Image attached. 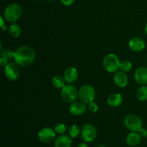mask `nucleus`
Masks as SVG:
<instances>
[{
	"mask_svg": "<svg viewBox=\"0 0 147 147\" xmlns=\"http://www.w3.org/2000/svg\"><path fill=\"white\" fill-rule=\"evenodd\" d=\"M121 61L118 56L113 53L106 55L103 60V68L109 73H116L119 70Z\"/></svg>",
	"mask_w": 147,
	"mask_h": 147,
	"instance_id": "3",
	"label": "nucleus"
},
{
	"mask_svg": "<svg viewBox=\"0 0 147 147\" xmlns=\"http://www.w3.org/2000/svg\"><path fill=\"white\" fill-rule=\"evenodd\" d=\"M54 129L55 131L56 134L62 135V134H64L65 133L66 130H67V127H66L65 124H64V123H59L55 125Z\"/></svg>",
	"mask_w": 147,
	"mask_h": 147,
	"instance_id": "24",
	"label": "nucleus"
},
{
	"mask_svg": "<svg viewBox=\"0 0 147 147\" xmlns=\"http://www.w3.org/2000/svg\"><path fill=\"white\" fill-rule=\"evenodd\" d=\"M9 33L10 36L12 37L13 38H17L21 34L22 29L20 26L16 22L11 23V25L9 26Z\"/></svg>",
	"mask_w": 147,
	"mask_h": 147,
	"instance_id": "19",
	"label": "nucleus"
},
{
	"mask_svg": "<svg viewBox=\"0 0 147 147\" xmlns=\"http://www.w3.org/2000/svg\"><path fill=\"white\" fill-rule=\"evenodd\" d=\"M8 60H7L6 58H4V57H1V59H0V65H1V67H5L6 66H7V65L8 64Z\"/></svg>",
	"mask_w": 147,
	"mask_h": 147,
	"instance_id": "28",
	"label": "nucleus"
},
{
	"mask_svg": "<svg viewBox=\"0 0 147 147\" xmlns=\"http://www.w3.org/2000/svg\"><path fill=\"white\" fill-rule=\"evenodd\" d=\"M124 126L131 131L138 132L142 128V121L139 116L133 113L127 115L123 121Z\"/></svg>",
	"mask_w": 147,
	"mask_h": 147,
	"instance_id": "6",
	"label": "nucleus"
},
{
	"mask_svg": "<svg viewBox=\"0 0 147 147\" xmlns=\"http://www.w3.org/2000/svg\"><path fill=\"white\" fill-rule=\"evenodd\" d=\"M123 103V97L121 94L118 93H112L107 98V103L109 106L116 108Z\"/></svg>",
	"mask_w": 147,
	"mask_h": 147,
	"instance_id": "15",
	"label": "nucleus"
},
{
	"mask_svg": "<svg viewBox=\"0 0 147 147\" xmlns=\"http://www.w3.org/2000/svg\"><path fill=\"white\" fill-rule=\"evenodd\" d=\"M64 77L66 83H70L72 84L76 81L78 77V71L77 69L74 67H69L67 69H65L64 72Z\"/></svg>",
	"mask_w": 147,
	"mask_h": 147,
	"instance_id": "14",
	"label": "nucleus"
},
{
	"mask_svg": "<svg viewBox=\"0 0 147 147\" xmlns=\"http://www.w3.org/2000/svg\"><path fill=\"white\" fill-rule=\"evenodd\" d=\"M0 27H1V28H2V27H4V18H3V17H1V24H0Z\"/></svg>",
	"mask_w": 147,
	"mask_h": 147,
	"instance_id": "30",
	"label": "nucleus"
},
{
	"mask_svg": "<svg viewBox=\"0 0 147 147\" xmlns=\"http://www.w3.org/2000/svg\"><path fill=\"white\" fill-rule=\"evenodd\" d=\"M134 78L138 84L141 86L147 85V67L142 66L136 69Z\"/></svg>",
	"mask_w": 147,
	"mask_h": 147,
	"instance_id": "12",
	"label": "nucleus"
},
{
	"mask_svg": "<svg viewBox=\"0 0 147 147\" xmlns=\"http://www.w3.org/2000/svg\"><path fill=\"white\" fill-rule=\"evenodd\" d=\"M81 133V129L78 125L73 124L69 127L68 129V134L72 139L77 138Z\"/></svg>",
	"mask_w": 147,
	"mask_h": 147,
	"instance_id": "21",
	"label": "nucleus"
},
{
	"mask_svg": "<svg viewBox=\"0 0 147 147\" xmlns=\"http://www.w3.org/2000/svg\"><path fill=\"white\" fill-rule=\"evenodd\" d=\"M129 47L131 50L135 53H140L146 47V43L142 38L135 37L131 39L129 42Z\"/></svg>",
	"mask_w": 147,
	"mask_h": 147,
	"instance_id": "11",
	"label": "nucleus"
},
{
	"mask_svg": "<svg viewBox=\"0 0 147 147\" xmlns=\"http://www.w3.org/2000/svg\"><path fill=\"white\" fill-rule=\"evenodd\" d=\"M131 69H132V63H131L129 60H125L121 62L120 67H119V70H120L124 72V73H128V72L131 71Z\"/></svg>",
	"mask_w": 147,
	"mask_h": 147,
	"instance_id": "22",
	"label": "nucleus"
},
{
	"mask_svg": "<svg viewBox=\"0 0 147 147\" xmlns=\"http://www.w3.org/2000/svg\"><path fill=\"white\" fill-rule=\"evenodd\" d=\"M96 98V90L90 85H83L78 90V98L85 104L93 101Z\"/></svg>",
	"mask_w": 147,
	"mask_h": 147,
	"instance_id": "5",
	"label": "nucleus"
},
{
	"mask_svg": "<svg viewBox=\"0 0 147 147\" xmlns=\"http://www.w3.org/2000/svg\"><path fill=\"white\" fill-rule=\"evenodd\" d=\"M138 134L140 135V136L142 138L147 137V130L146 129H144V128H142V129L138 131Z\"/></svg>",
	"mask_w": 147,
	"mask_h": 147,
	"instance_id": "26",
	"label": "nucleus"
},
{
	"mask_svg": "<svg viewBox=\"0 0 147 147\" xmlns=\"http://www.w3.org/2000/svg\"><path fill=\"white\" fill-rule=\"evenodd\" d=\"M23 9L21 5L17 3H12L7 6L4 11V17L7 22L14 23L21 17Z\"/></svg>",
	"mask_w": 147,
	"mask_h": 147,
	"instance_id": "2",
	"label": "nucleus"
},
{
	"mask_svg": "<svg viewBox=\"0 0 147 147\" xmlns=\"http://www.w3.org/2000/svg\"><path fill=\"white\" fill-rule=\"evenodd\" d=\"M20 68L16 63H9L4 67V74L9 80L14 81L20 76Z\"/></svg>",
	"mask_w": 147,
	"mask_h": 147,
	"instance_id": "9",
	"label": "nucleus"
},
{
	"mask_svg": "<svg viewBox=\"0 0 147 147\" xmlns=\"http://www.w3.org/2000/svg\"><path fill=\"white\" fill-rule=\"evenodd\" d=\"M72 138L70 136L62 134L55 140V147H71Z\"/></svg>",
	"mask_w": 147,
	"mask_h": 147,
	"instance_id": "16",
	"label": "nucleus"
},
{
	"mask_svg": "<svg viewBox=\"0 0 147 147\" xmlns=\"http://www.w3.org/2000/svg\"><path fill=\"white\" fill-rule=\"evenodd\" d=\"M113 82L115 85L119 88H125L128 84L129 78L126 75V73L121 71V70H118L116 72L113 76Z\"/></svg>",
	"mask_w": 147,
	"mask_h": 147,
	"instance_id": "13",
	"label": "nucleus"
},
{
	"mask_svg": "<svg viewBox=\"0 0 147 147\" xmlns=\"http://www.w3.org/2000/svg\"><path fill=\"white\" fill-rule=\"evenodd\" d=\"M78 147H88V146L87 144L85 143V142H83V143H80V144L78 146Z\"/></svg>",
	"mask_w": 147,
	"mask_h": 147,
	"instance_id": "29",
	"label": "nucleus"
},
{
	"mask_svg": "<svg viewBox=\"0 0 147 147\" xmlns=\"http://www.w3.org/2000/svg\"><path fill=\"white\" fill-rule=\"evenodd\" d=\"M88 109L90 111V112L95 113L98 111V105L93 100L88 104Z\"/></svg>",
	"mask_w": 147,
	"mask_h": 147,
	"instance_id": "25",
	"label": "nucleus"
},
{
	"mask_svg": "<svg viewBox=\"0 0 147 147\" xmlns=\"http://www.w3.org/2000/svg\"><path fill=\"white\" fill-rule=\"evenodd\" d=\"M97 147H107V146H105V145H99V146H98Z\"/></svg>",
	"mask_w": 147,
	"mask_h": 147,
	"instance_id": "32",
	"label": "nucleus"
},
{
	"mask_svg": "<svg viewBox=\"0 0 147 147\" xmlns=\"http://www.w3.org/2000/svg\"><path fill=\"white\" fill-rule=\"evenodd\" d=\"M60 1H61L63 5L66 6V7H69V6H71L75 2V0H60Z\"/></svg>",
	"mask_w": 147,
	"mask_h": 147,
	"instance_id": "27",
	"label": "nucleus"
},
{
	"mask_svg": "<svg viewBox=\"0 0 147 147\" xmlns=\"http://www.w3.org/2000/svg\"><path fill=\"white\" fill-rule=\"evenodd\" d=\"M60 97L65 103H72L78 98V90L74 86L67 83L61 89Z\"/></svg>",
	"mask_w": 147,
	"mask_h": 147,
	"instance_id": "4",
	"label": "nucleus"
},
{
	"mask_svg": "<svg viewBox=\"0 0 147 147\" xmlns=\"http://www.w3.org/2000/svg\"><path fill=\"white\" fill-rule=\"evenodd\" d=\"M45 1H55V0H45Z\"/></svg>",
	"mask_w": 147,
	"mask_h": 147,
	"instance_id": "33",
	"label": "nucleus"
},
{
	"mask_svg": "<svg viewBox=\"0 0 147 147\" xmlns=\"http://www.w3.org/2000/svg\"><path fill=\"white\" fill-rule=\"evenodd\" d=\"M136 97L140 101L147 100V85L141 86L136 91Z\"/></svg>",
	"mask_w": 147,
	"mask_h": 147,
	"instance_id": "20",
	"label": "nucleus"
},
{
	"mask_svg": "<svg viewBox=\"0 0 147 147\" xmlns=\"http://www.w3.org/2000/svg\"><path fill=\"white\" fill-rule=\"evenodd\" d=\"M144 30H145V33H146V34L147 35V22L146 24V25H145V27H144Z\"/></svg>",
	"mask_w": 147,
	"mask_h": 147,
	"instance_id": "31",
	"label": "nucleus"
},
{
	"mask_svg": "<svg viewBox=\"0 0 147 147\" xmlns=\"http://www.w3.org/2000/svg\"><path fill=\"white\" fill-rule=\"evenodd\" d=\"M14 51H12L9 49H4V50H1V57H4L7 60H10L11 59L14 58Z\"/></svg>",
	"mask_w": 147,
	"mask_h": 147,
	"instance_id": "23",
	"label": "nucleus"
},
{
	"mask_svg": "<svg viewBox=\"0 0 147 147\" xmlns=\"http://www.w3.org/2000/svg\"><path fill=\"white\" fill-rule=\"evenodd\" d=\"M65 83L64 77L60 75H55L52 78V84L55 88L62 89L66 85Z\"/></svg>",
	"mask_w": 147,
	"mask_h": 147,
	"instance_id": "18",
	"label": "nucleus"
},
{
	"mask_svg": "<svg viewBox=\"0 0 147 147\" xmlns=\"http://www.w3.org/2000/svg\"><path fill=\"white\" fill-rule=\"evenodd\" d=\"M87 110L86 104L82 101H75L70 103L69 107V112L71 115L75 116H79L84 114Z\"/></svg>",
	"mask_w": 147,
	"mask_h": 147,
	"instance_id": "10",
	"label": "nucleus"
},
{
	"mask_svg": "<svg viewBox=\"0 0 147 147\" xmlns=\"http://www.w3.org/2000/svg\"><path fill=\"white\" fill-rule=\"evenodd\" d=\"M142 140V137L138 134V132L131 131V133L129 134L126 137V143L131 146H136L139 144Z\"/></svg>",
	"mask_w": 147,
	"mask_h": 147,
	"instance_id": "17",
	"label": "nucleus"
},
{
	"mask_svg": "<svg viewBox=\"0 0 147 147\" xmlns=\"http://www.w3.org/2000/svg\"><path fill=\"white\" fill-rule=\"evenodd\" d=\"M14 60L19 66L27 67L32 64L35 59V53L31 47L23 45L14 51Z\"/></svg>",
	"mask_w": 147,
	"mask_h": 147,
	"instance_id": "1",
	"label": "nucleus"
},
{
	"mask_svg": "<svg viewBox=\"0 0 147 147\" xmlns=\"http://www.w3.org/2000/svg\"><path fill=\"white\" fill-rule=\"evenodd\" d=\"M38 139L44 144H49L55 139L56 132L55 129L50 127H45L42 129L38 133Z\"/></svg>",
	"mask_w": 147,
	"mask_h": 147,
	"instance_id": "8",
	"label": "nucleus"
},
{
	"mask_svg": "<svg viewBox=\"0 0 147 147\" xmlns=\"http://www.w3.org/2000/svg\"><path fill=\"white\" fill-rule=\"evenodd\" d=\"M80 136L85 142H93L97 136L96 128L91 123H86L82 127Z\"/></svg>",
	"mask_w": 147,
	"mask_h": 147,
	"instance_id": "7",
	"label": "nucleus"
}]
</instances>
